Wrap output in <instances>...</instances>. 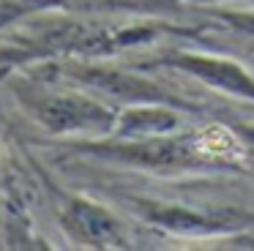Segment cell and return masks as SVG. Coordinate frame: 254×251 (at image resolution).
<instances>
[{
  "label": "cell",
  "mask_w": 254,
  "mask_h": 251,
  "mask_svg": "<svg viewBox=\"0 0 254 251\" xmlns=\"http://www.w3.org/2000/svg\"><path fill=\"white\" fill-rule=\"evenodd\" d=\"M8 87L19 109L50 136L101 139L112 134L118 107L39 65L19 68Z\"/></svg>",
  "instance_id": "obj_1"
},
{
  "label": "cell",
  "mask_w": 254,
  "mask_h": 251,
  "mask_svg": "<svg viewBox=\"0 0 254 251\" xmlns=\"http://www.w3.org/2000/svg\"><path fill=\"white\" fill-rule=\"evenodd\" d=\"M71 150L99 161H115L123 167L148 169V172H219L199 150L194 128L153 136V139H115V136L71 139Z\"/></svg>",
  "instance_id": "obj_2"
},
{
  "label": "cell",
  "mask_w": 254,
  "mask_h": 251,
  "mask_svg": "<svg viewBox=\"0 0 254 251\" xmlns=\"http://www.w3.org/2000/svg\"><path fill=\"white\" fill-rule=\"evenodd\" d=\"M36 65L61 76V79H68L74 85L85 87V90L96 93L99 98L110 101L118 109L126 107V104L164 101V104H175V107L194 112L191 101L181 98L178 93H172L170 87L161 85V82L150 79L148 74L104 63L101 58H61V60H47V63H36Z\"/></svg>",
  "instance_id": "obj_3"
},
{
  "label": "cell",
  "mask_w": 254,
  "mask_h": 251,
  "mask_svg": "<svg viewBox=\"0 0 254 251\" xmlns=\"http://www.w3.org/2000/svg\"><path fill=\"white\" fill-rule=\"evenodd\" d=\"M50 196L55 205L58 229L66 240L79 249H128V235L123 218L107 205L90 199L85 194L63 191L50 186Z\"/></svg>",
  "instance_id": "obj_4"
},
{
  "label": "cell",
  "mask_w": 254,
  "mask_h": 251,
  "mask_svg": "<svg viewBox=\"0 0 254 251\" xmlns=\"http://www.w3.org/2000/svg\"><path fill=\"white\" fill-rule=\"evenodd\" d=\"M142 68H167L199 82L202 87L224 96L241 98V101L254 104V74L241 63L221 52H202V49H186L172 47L161 58L145 60Z\"/></svg>",
  "instance_id": "obj_5"
},
{
  "label": "cell",
  "mask_w": 254,
  "mask_h": 251,
  "mask_svg": "<svg viewBox=\"0 0 254 251\" xmlns=\"http://www.w3.org/2000/svg\"><path fill=\"white\" fill-rule=\"evenodd\" d=\"M123 205L142 218L145 224L161 229L170 235H181V238H219V235L238 232L243 224H249L246 216L238 210H199V207H189L181 202H164V199H150V196H123Z\"/></svg>",
  "instance_id": "obj_6"
},
{
  "label": "cell",
  "mask_w": 254,
  "mask_h": 251,
  "mask_svg": "<svg viewBox=\"0 0 254 251\" xmlns=\"http://www.w3.org/2000/svg\"><path fill=\"white\" fill-rule=\"evenodd\" d=\"M186 115H191V109L164 101L126 104L118 109L110 136H115V139H153V136L178 134V131L189 128Z\"/></svg>",
  "instance_id": "obj_7"
},
{
  "label": "cell",
  "mask_w": 254,
  "mask_h": 251,
  "mask_svg": "<svg viewBox=\"0 0 254 251\" xmlns=\"http://www.w3.org/2000/svg\"><path fill=\"white\" fill-rule=\"evenodd\" d=\"M210 19L227 27L230 33H238L241 38L254 44V8H243V5H216L208 11Z\"/></svg>",
  "instance_id": "obj_8"
},
{
  "label": "cell",
  "mask_w": 254,
  "mask_h": 251,
  "mask_svg": "<svg viewBox=\"0 0 254 251\" xmlns=\"http://www.w3.org/2000/svg\"><path fill=\"white\" fill-rule=\"evenodd\" d=\"M232 128L238 131V136H241L246 153L254 156V120H249V123H238V126H232Z\"/></svg>",
  "instance_id": "obj_9"
}]
</instances>
